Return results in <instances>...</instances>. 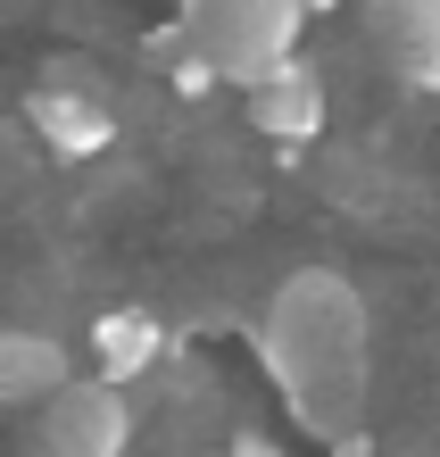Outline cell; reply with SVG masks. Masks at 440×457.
<instances>
[{
    "mask_svg": "<svg viewBox=\"0 0 440 457\" xmlns=\"http://www.w3.org/2000/svg\"><path fill=\"white\" fill-rule=\"evenodd\" d=\"M75 383V366H67V341H50V333H0V408H42V399H59Z\"/></svg>",
    "mask_w": 440,
    "mask_h": 457,
    "instance_id": "cell-7",
    "label": "cell"
},
{
    "mask_svg": "<svg viewBox=\"0 0 440 457\" xmlns=\"http://www.w3.org/2000/svg\"><path fill=\"white\" fill-rule=\"evenodd\" d=\"M42 457H125L133 449V399L125 383H108V374H92V383H67L59 399H42Z\"/></svg>",
    "mask_w": 440,
    "mask_h": 457,
    "instance_id": "cell-3",
    "label": "cell"
},
{
    "mask_svg": "<svg viewBox=\"0 0 440 457\" xmlns=\"http://www.w3.org/2000/svg\"><path fill=\"white\" fill-rule=\"evenodd\" d=\"M324 109H333V100H324V84H316V67H274L266 84L250 92V125L266 133V142H283V150H299V142H316L324 133Z\"/></svg>",
    "mask_w": 440,
    "mask_h": 457,
    "instance_id": "cell-6",
    "label": "cell"
},
{
    "mask_svg": "<svg viewBox=\"0 0 440 457\" xmlns=\"http://www.w3.org/2000/svg\"><path fill=\"white\" fill-rule=\"evenodd\" d=\"M308 17H316L308 0H183L175 9L183 42L200 50L225 84H241V92H258L274 67H291Z\"/></svg>",
    "mask_w": 440,
    "mask_h": 457,
    "instance_id": "cell-2",
    "label": "cell"
},
{
    "mask_svg": "<svg viewBox=\"0 0 440 457\" xmlns=\"http://www.w3.org/2000/svg\"><path fill=\"white\" fill-rule=\"evenodd\" d=\"M158 358H167V325H158L150 308H108L92 325V374H108V383H133V374H150Z\"/></svg>",
    "mask_w": 440,
    "mask_h": 457,
    "instance_id": "cell-8",
    "label": "cell"
},
{
    "mask_svg": "<svg viewBox=\"0 0 440 457\" xmlns=\"http://www.w3.org/2000/svg\"><path fill=\"white\" fill-rule=\"evenodd\" d=\"M25 125L59 158H100L117 142V109H108V92L92 84V67H50L42 84L25 92Z\"/></svg>",
    "mask_w": 440,
    "mask_h": 457,
    "instance_id": "cell-4",
    "label": "cell"
},
{
    "mask_svg": "<svg viewBox=\"0 0 440 457\" xmlns=\"http://www.w3.org/2000/svg\"><path fill=\"white\" fill-rule=\"evenodd\" d=\"M258 366L274 374L283 408L299 433H316L324 449L366 433V383H374V333H366V300L333 266H299L266 291L258 308Z\"/></svg>",
    "mask_w": 440,
    "mask_h": 457,
    "instance_id": "cell-1",
    "label": "cell"
},
{
    "mask_svg": "<svg viewBox=\"0 0 440 457\" xmlns=\"http://www.w3.org/2000/svg\"><path fill=\"white\" fill-rule=\"evenodd\" d=\"M333 457H374V441H366V433H349V441H333Z\"/></svg>",
    "mask_w": 440,
    "mask_h": 457,
    "instance_id": "cell-10",
    "label": "cell"
},
{
    "mask_svg": "<svg viewBox=\"0 0 440 457\" xmlns=\"http://www.w3.org/2000/svg\"><path fill=\"white\" fill-rule=\"evenodd\" d=\"M382 67L416 92H440V0H357Z\"/></svg>",
    "mask_w": 440,
    "mask_h": 457,
    "instance_id": "cell-5",
    "label": "cell"
},
{
    "mask_svg": "<svg viewBox=\"0 0 440 457\" xmlns=\"http://www.w3.org/2000/svg\"><path fill=\"white\" fill-rule=\"evenodd\" d=\"M225 457H291V449H283V441H266V433H258V424H241V433H233V449H225Z\"/></svg>",
    "mask_w": 440,
    "mask_h": 457,
    "instance_id": "cell-9",
    "label": "cell"
}]
</instances>
